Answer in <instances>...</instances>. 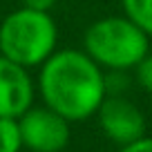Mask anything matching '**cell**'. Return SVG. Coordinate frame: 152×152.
Segmentation results:
<instances>
[{
	"instance_id": "obj_1",
	"label": "cell",
	"mask_w": 152,
	"mask_h": 152,
	"mask_svg": "<svg viewBox=\"0 0 152 152\" xmlns=\"http://www.w3.org/2000/svg\"><path fill=\"white\" fill-rule=\"evenodd\" d=\"M38 87L45 105L67 121L96 114L107 92L101 65L78 49L54 52L40 65Z\"/></svg>"
},
{
	"instance_id": "obj_2",
	"label": "cell",
	"mask_w": 152,
	"mask_h": 152,
	"mask_svg": "<svg viewBox=\"0 0 152 152\" xmlns=\"http://www.w3.org/2000/svg\"><path fill=\"white\" fill-rule=\"evenodd\" d=\"M58 29L47 11L20 7L0 23V54L18 65H43L56 49Z\"/></svg>"
},
{
	"instance_id": "obj_3",
	"label": "cell",
	"mask_w": 152,
	"mask_h": 152,
	"mask_svg": "<svg viewBox=\"0 0 152 152\" xmlns=\"http://www.w3.org/2000/svg\"><path fill=\"white\" fill-rule=\"evenodd\" d=\"M85 54L110 69H130L148 54V34L128 16H110L92 23L83 36Z\"/></svg>"
},
{
	"instance_id": "obj_4",
	"label": "cell",
	"mask_w": 152,
	"mask_h": 152,
	"mask_svg": "<svg viewBox=\"0 0 152 152\" xmlns=\"http://www.w3.org/2000/svg\"><path fill=\"white\" fill-rule=\"evenodd\" d=\"M23 145L31 152H61L69 143V121L52 107H29L20 116Z\"/></svg>"
},
{
	"instance_id": "obj_5",
	"label": "cell",
	"mask_w": 152,
	"mask_h": 152,
	"mask_svg": "<svg viewBox=\"0 0 152 152\" xmlns=\"http://www.w3.org/2000/svg\"><path fill=\"white\" fill-rule=\"evenodd\" d=\"M96 114L103 132L119 145H128L141 139L145 132V119L141 110L123 96H110V99L105 96Z\"/></svg>"
},
{
	"instance_id": "obj_6",
	"label": "cell",
	"mask_w": 152,
	"mask_h": 152,
	"mask_svg": "<svg viewBox=\"0 0 152 152\" xmlns=\"http://www.w3.org/2000/svg\"><path fill=\"white\" fill-rule=\"evenodd\" d=\"M34 103V83L27 67L0 54V116L20 119Z\"/></svg>"
},
{
	"instance_id": "obj_7",
	"label": "cell",
	"mask_w": 152,
	"mask_h": 152,
	"mask_svg": "<svg viewBox=\"0 0 152 152\" xmlns=\"http://www.w3.org/2000/svg\"><path fill=\"white\" fill-rule=\"evenodd\" d=\"M123 11L137 27L152 36V0H121Z\"/></svg>"
},
{
	"instance_id": "obj_8",
	"label": "cell",
	"mask_w": 152,
	"mask_h": 152,
	"mask_svg": "<svg viewBox=\"0 0 152 152\" xmlns=\"http://www.w3.org/2000/svg\"><path fill=\"white\" fill-rule=\"evenodd\" d=\"M23 132L20 121L11 116H0V152H20Z\"/></svg>"
},
{
	"instance_id": "obj_9",
	"label": "cell",
	"mask_w": 152,
	"mask_h": 152,
	"mask_svg": "<svg viewBox=\"0 0 152 152\" xmlns=\"http://www.w3.org/2000/svg\"><path fill=\"white\" fill-rule=\"evenodd\" d=\"M137 81L145 92L152 94V56H143L137 65Z\"/></svg>"
},
{
	"instance_id": "obj_10",
	"label": "cell",
	"mask_w": 152,
	"mask_h": 152,
	"mask_svg": "<svg viewBox=\"0 0 152 152\" xmlns=\"http://www.w3.org/2000/svg\"><path fill=\"white\" fill-rule=\"evenodd\" d=\"M119 152H152V139L141 137V139H137V141L128 143V145H121Z\"/></svg>"
},
{
	"instance_id": "obj_11",
	"label": "cell",
	"mask_w": 152,
	"mask_h": 152,
	"mask_svg": "<svg viewBox=\"0 0 152 152\" xmlns=\"http://www.w3.org/2000/svg\"><path fill=\"white\" fill-rule=\"evenodd\" d=\"M58 0H23L25 7H31V9H40V11H49Z\"/></svg>"
}]
</instances>
